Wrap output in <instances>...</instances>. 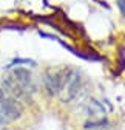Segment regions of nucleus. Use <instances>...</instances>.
Here are the masks:
<instances>
[{
	"label": "nucleus",
	"mask_w": 125,
	"mask_h": 130,
	"mask_svg": "<svg viewBox=\"0 0 125 130\" xmlns=\"http://www.w3.org/2000/svg\"><path fill=\"white\" fill-rule=\"evenodd\" d=\"M6 85L15 94L17 93L19 94H29V93H34L37 90V85H36V80H34L33 74L25 68L12 70V74L6 80Z\"/></svg>",
	"instance_id": "obj_1"
},
{
	"label": "nucleus",
	"mask_w": 125,
	"mask_h": 130,
	"mask_svg": "<svg viewBox=\"0 0 125 130\" xmlns=\"http://www.w3.org/2000/svg\"><path fill=\"white\" fill-rule=\"evenodd\" d=\"M20 115V105L15 98L0 88V127L17 119Z\"/></svg>",
	"instance_id": "obj_2"
},
{
	"label": "nucleus",
	"mask_w": 125,
	"mask_h": 130,
	"mask_svg": "<svg viewBox=\"0 0 125 130\" xmlns=\"http://www.w3.org/2000/svg\"><path fill=\"white\" fill-rule=\"evenodd\" d=\"M117 6H119V9H120L122 15L125 17V0H119V2H117Z\"/></svg>",
	"instance_id": "obj_3"
}]
</instances>
